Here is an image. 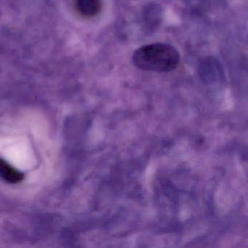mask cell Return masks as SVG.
I'll list each match as a JSON object with an SVG mask.
<instances>
[{
	"label": "cell",
	"mask_w": 248,
	"mask_h": 248,
	"mask_svg": "<svg viewBox=\"0 0 248 248\" xmlns=\"http://www.w3.org/2000/svg\"><path fill=\"white\" fill-rule=\"evenodd\" d=\"M132 61L141 70L166 73L177 69L181 57L175 47L159 43L139 47L133 53Z\"/></svg>",
	"instance_id": "cell-1"
},
{
	"label": "cell",
	"mask_w": 248,
	"mask_h": 248,
	"mask_svg": "<svg viewBox=\"0 0 248 248\" xmlns=\"http://www.w3.org/2000/svg\"><path fill=\"white\" fill-rule=\"evenodd\" d=\"M101 7V0H75L77 11L85 18H93L98 15Z\"/></svg>",
	"instance_id": "cell-2"
},
{
	"label": "cell",
	"mask_w": 248,
	"mask_h": 248,
	"mask_svg": "<svg viewBox=\"0 0 248 248\" xmlns=\"http://www.w3.org/2000/svg\"><path fill=\"white\" fill-rule=\"evenodd\" d=\"M0 178L10 184H18L23 181L24 176L18 170L0 158Z\"/></svg>",
	"instance_id": "cell-3"
}]
</instances>
